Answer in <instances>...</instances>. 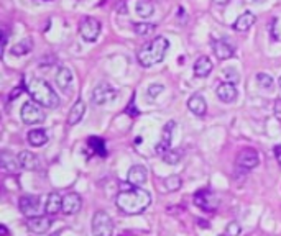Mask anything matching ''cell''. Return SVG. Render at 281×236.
<instances>
[{
	"label": "cell",
	"mask_w": 281,
	"mask_h": 236,
	"mask_svg": "<svg viewBox=\"0 0 281 236\" xmlns=\"http://www.w3.org/2000/svg\"><path fill=\"white\" fill-rule=\"evenodd\" d=\"M152 203V195L140 187H132L130 191H123L117 195L115 205L125 215H138L145 211Z\"/></svg>",
	"instance_id": "obj_1"
},
{
	"label": "cell",
	"mask_w": 281,
	"mask_h": 236,
	"mask_svg": "<svg viewBox=\"0 0 281 236\" xmlns=\"http://www.w3.org/2000/svg\"><path fill=\"white\" fill-rule=\"evenodd\" d=\"M25 89L30 93V97L33 99L38 105L48 107V108H56L59 105V97L58 93L51 89V85L43 81V79L30 77L25 82Z\"/></svg>",
	"instance_id": "obj_2"
},
{
	"label": "cell",
	"mask_w": 281,
	"mask_h": 236,
	"mask_svg": "<svg viewBox=\"0 0 281 236\" xmlns=\"http://www.w3.org/2000/svg\"><path fill=\"white\" fill-rule=\"evenodd\" d=\"M168 48H169L168 39L165 36H156L138 51V62L143 67H152L155 64H158V62L165 59Z\"/></svg>",
	"instance_id": "obj_3"
},
{
	"label": "cell",
	"mask_w": 281,
	"mask_h": 236,
	"mask_svg": "<svg viewBox=\"0 0 281 236\" xmlns=\"http://www.w3.org/2000/svg\"><path fill=\"white\" fill-rule=\"evenodd\" d=\"M91 230H92V236H112L114 222L111 215L104 210H97L92 217Z\"/></svg>",
	"instance_id": "obj_4"
},
{
	"label": "cell",
	"mask_w": 281,
	"mask_h": 236,
	"mask_svg": "<svg viewBox=\"0 0 281 236\" xmlns=\"http://www.w3.org/2000/svg\"><path fill=\"white\" fill-rule=\"evenodd\" d=\"M194 203H196V207H199L204 211H215L221 202H219V197L212 191H209V188H201V191L194 194Z\"/></svg>",
	"instance_id": "obj_5"
},
{
	"label": "cell",
	"mask_w": 281,
	"mask_h": 236,
	"mask_svg": "<svg viewBox=\"0 0 281 236\" xmlns=\"http://www.w3.org/2000/svg\"><path fill=\"white\" fill-rule=\"evenodd\" d=\"M117 90L112 87L109 82H100L99 85H96V89L92 90V96L91 100L94 102L96 105H105L109 102H112L117 99Z\"/></svg>",
	"instance_id": "obj_6"
},
{
	"label": "cell",
	"mask_w": 281,
	"mask_h": 236,
	"mask_svg": "<svg viewBox=\"0 0 281 236\" xmlns=\"http://www.w3.org/2000/svg\"><path fill=\"white\" fill-rule=\"evenodd\" d=\"M79 35L84 41L94 43L100 35V21L94 17H85L79 25Z\"/></svg>",
	"instance_id": "obj_7"
},
{
	"label": "cell",
	"mask_w": 281,
	"mask_h": 236,
	"mask_svg": "<svg viewBox=\"0 0 281 236\" xmlns=\"http://www.w3.org/2000/svg\"><path fill=\"white\" fill-rule=\"evenodd\" d=\"M20 115L23 123L27 125H36L45 120V112L36 104H33V102H27V104L21 107Z\"/></svg>",
	"instance_id": "obj_8"
},
{
	"label": "cell",
	"mask_w": 281,
	"mask_h": 236,
	"mask_svg": "<svg viewBox=\"0 0 281 236\" xmlns=\"http://www.w3.org/2000/svg\"><path fill=\"white\" fill-rule=\"evenodd\" d=\"M18 207L21 210V214L27 215L28 218L40 217L41 203H40V199L35 195H21L18 200Z\"/></svg>",
	"instance_id": "obj_9"
},
{
	"label": "cell",
	"mask_w": 281,
	"mask_h": 236,
	"mask_svg": "<svg viewBox=\"0 0 281 236\" xmlns=\"http://www.w3.org/2000/svg\"><path fill=\"white\" fill-rule=\"evenodd\" d=\"M258 162H260V156L253 148L242 149V151L239 153V156H237V166L242 168V169H245V171L256 168L258 166Z\"/></svg>",
	"instance_id": "obj_10"
},
{
	"label": "cell",
	"mask_w": 281,
	"mask_h": 236,
	"mask_svg": "<svg viewBox=\"0 0 281 236\" xmlns=\"http://www.w3.org/2000/svg\"><path fill=\"white\" fill-rule=\"evenodd\" d=\"M175 127L176 123L175 122H168L165 127H163V131H161V139L160 143L156 145L155 151L158 153L160 156H165L169 149H171V141H173V131H175Z\"/></svg>",
	"instance_id": "obj_11"
},
{
	"label": "cell",
	"mask_w": 281,
	"mask_h": 236,
	"mask_svg": "<svg viewBox=\"0 0 281 236\" xmlns=\"http://www.w3.org/2000/svg\"><path fill=\"white\" fill-rule=\"evenodd\" d=\"M210 48H212L215 58L221 61L230 59L235 54V48L229 41H225V39H212L210 41Z\"/></svg>",
	"instance_id": "obj_12"
},
{
	"label": "cell",
	"mask_w": 281,
	"mask_h": 236,
	"mask_svg": "<svg viewBox=\"0 0 281 236\" xmlns=\"http://www.w3.org/2000/svg\"><path fill=\"white\" fill-rule=\"evenodd\" d=\"M81 207H82V199L79 194L71 192L62 197V214L74 215L81 210Z\"/></svg>",
	"instance_id": "obj_13"
},
{
	"label": "cell",
	"mask_w": 281,
	"mask_h": 236,
	"mask_svg": "<svg viewBox=\"0 0 281 236\" xmlns=\"http://www.w3.org/2000/svg\"><path fill=\"white\" fill-rule=\"evenodd\" d=\"M27 226L30 231H33L36 234H43L51 228V218L46 215H40V217H33L27 220Z\"/></svg>",
	"instance_id": "obj_14"
},
{
	"label": "cell",
	"mask_w": 281,
	"mask_h": 236,
	"mask_svg": "<svg viewBox=\"0 0 281 236\" xmlns=\"http://www.w3.org/2000/svg\"><path fill=\"white\" fill-rule=\"evenodd\" d=\"M146 177H148V172L145 166H140V164H135L132 166L128 174H127V180L132 187H142L146 182Z\"/></svg>",
	"instance_id": "obj_15"
},
{
	"label": "cell",
	"mask_w": 281,
	"mask_h": 236,
	"mask_svg": "<svg viewBox=\"0 0 281 236\" xmlns=\"http://www.w3.org/2000/svg\"><path fill=\"white\" fill-rule=\"evenodd\" d=\"M217 97L221 102H224V104H232V102L237 100V87L233 85L232 82H222L221 85L217 87Z\"/></svg>",
	"instance_id": "obj_16"
},
{
	"label": "cell",
	"mask_w": 281,
	"mask_h": 236,
	"mask_svg": "<svg viewBox=\"0 0 281 236\" xmlns=\"http://www.w3.org/2000/svg\"><path fill=\"white\" fill-rule=\"evenodd\" d=\"M187 108H189V112L196 116H204L207 112L206 99L202 97L201 93H194V96H191L189 100H187Z\"/></svg>",
	"instance_id": "obj_17"
},
{
	"label": "cell",
	"mask_w": 281,
	"mask_h": 236,
	"mask_svg": "<svg viewBox=\"0 0 281 236\" xmlns=\"http://www.w3.org/2000/svg\"><path fill=\"white\" fill-rule=\"evenodd\" d=\"M18 162H20V168L27 169V171H35L40 168V159H38V156L31 151H27V149L20 151Z\"/></svg>",
	"instance_id": "obj_18"
},
{
	"label": "cell",
	"mask_w": 281,
	"mask_h": 236,
	"mask_svg": "<svg viewBox=\"0 0 281 236\" xmlns=\"http://www.w3.org/2000/svg\"><path fill=\"white\" fill-rule=\"evenodd\" d=\"M73 73H71V69L69 67H59L58 70V74H56V84H58V87L62 90V92H69L73 89Z\"/></svg>",
	"instance_id": "obj_19"
},
{
	"label": "cell",
	"mask_w": 281,
	"mask_h": 236,
	"mask_svg": "<svg viewBox=\"0 0 281 236\" xmlns=\"http://www.w3.org/2000/svg\"><path fill=\"white\" fill-rule=\"evenodd\" d=\"M212 61H210L207 56H201L196 62H194V76L196 77H201V79H204L207 77L210 73H212Z\"/></svg>",
	"instance_id": "obj_20"
},
{
	"label": "cell",
	"mask_w": 281,
	"mask_h": 236,
	"mask_svg": "<svg viewBox=\"0 0 281 236\" xmlns=\"http://www.w3.org/2000/svg\"><path fill=\"white\" fill-rule=\"evenodd\" d=\"M45 210L48 215H56L58 211H62V197L58 192H51L46 199Z\"/></svg>",
	"instance_id": "obj_21"
},
{
	"label": "cell",
	"mask_w": 281,
	"mask_h": 236,
	"mask_svg": "<svg viewBox=\"0 0 281 236\" xmlns=\"http://www.w3.org/2000/svg\"><path fill=\"white\" fill-rule=\"evenodd\" d=\"M255 21H256L255 13H252V12H244L235 20V23H233V30H235V31H248L250 28L255 25Z\"/></svg>",
	"instance_id": "obj_22"
},
{
	"label": "cell",
	"mask_w": 281,
	"mask_h": 236,
	"mask_svg": "<svg viewBox=\"0 0 281 236\" xmlns=\"http://www.w3.org/2000/svg\"><path fill=\"white\" fill-rule=\"evenodd\" d=\"M84 113H85V104L82 100H77L76 104L73 105L71 112H69V115H68V125L69 127H74V125L79 123L82 120Z\"/></svg>",
	"instance_id": "obj_23"
},
{
	"label": "cell",
	"mask_w": 281,
	"mask_h": 236,
	"mask_svg": "<svg viewBox=\"0 0 281 236\" xmlns=\"http://www.w3.org/2000/svg\"><path fill=\"white\" fill-rule=\"evenodd\" d=\"M0 166H2V171L5 172H17L20 168V162L10 153L2 151V154H0Z\"/></svg>",
	"instance_id": "obj_24"
},
{
	"label": "cell",
	"mask_w": 281,
	"mask_h": 236,
	"mask_svg": "<svg viewBox=\"0 0 281 236\" xmlns=\"http://www.w3.org/2000/svg\"><path fill=\"white\" fill-rule=\"evenodd\" d=\"M88 146L91 148L92 154H96L99 157H105L107 156V146H105V141L99 136H91L88 139Z\"/></svg>",
	"instance_id": "obj_25"
},
{
	"label": "cell",
	"mask_w": 281,
	"mask_h": 236,
	"mask_svg": "<svg viewBox=\"0 0 281 236\" xmlns=\"http://www.w3.org/2000/svg\"><path fill=\"white\" fill-rule=\"evenodd\" d=\"M28 143L35 148L45 146L46 143H48V135H46L45 130H31L28 133Z\"/></svg>",
	"instance_id": "obj_26"
},
{
	"label": "cell",
	"mask_w": 281,
	"mask_h": 236,
	"mask_svg": "<svg viewBox=\"0 0 281 236\" xmlns=\"http://www.w3.org/2000/svg\"><path fill=\"white\" fill-rule=\"evenodd\" d=\"M135 10L142 18H150L155 13V4L152 0H138Z\"/></svg>",
	"instance_id": "obj_27"
},
{
	"label": "cell",
	"mask_w": 281,
	"mask_h": 236,
	"mask_svg": "<svg viewBox=\"0 0 281 236\" xmlns=\"http://www.w3.org/2000/svg\"><path fill=\"white\" fill-rule=\"evenodd\" d=\"M31 50H33V41H31V38H25V39H21L18 44L13 46L12 53L15 56H23V54L31 53Z\"/></svg>",
	"instance_id": "obj_28"
},
{
	"label": "cell",
	"mask_w": 281,
	"mask_h": 236,
	"mask_svg": "<svg viewBox=\"0 0 281 236\" xmlns=\"http://www.w3.org/2000/svg\"><path fill=\"white\" fill-rule=\"evenodd\" d=\"M181 185H183V180H181V177L176 176V174L168 176L165 179V187H166V191H169V192L179 191V188H181Z\"/></svg>",
	"instance_id": "obj_29"
},
{
	"label": "cell",
	"mask_w": 281,
	"mask_h": 236,
	"mask_svg": "<svg viewBox=\"0 0 281 236\" xmlns=\"http://www.w3.org/2000/svg\"><path fill=\"white\" fill-rule=\"evenodd\" d=\"M134 30H135V33L140 35V36H148L156 30V27L153 25V23H135Z\"/></svg>",
	"instance_id": "obj_30"
},
{
	"label": "cell",
	"mask_w": 281,
	"mask_h": 236,
	"mask_svg": "<svg viewBox=\"0 0 281 236\" xmlns=\"http://www.w3.org/2000/svg\"><path fill=\"white\" fill-rule=\"evenodd\" d=\"M256 84L263 89H271L273 85H275V79L265 73H258L256 74Z\"/></svg>",
	"instance_id": "obj_31"
},
{
	"label": "cell",
	"mask_w": 281,
	"mask_h": 236,
	"mask_svg": "<svg viewBox=\"0 0 281 236\" xmlns=\"http://www.w3.org/2000/svg\"><path fill=\"white\" fill-rule=\"evenodd\" d=\"M163 161L166 164H171V166H175V164L181 161V151H179V149H169V151L163 156Z\"/></svg>",
	"instance_id": "obj_32"
},
{
	"label": "cell",
	"mask_w": 281,
	"mask_h": 236,
	"mask_svg": "<svg viewBox=\"0 0 281 236\" xmlns=\"http://www.w3.org/2000/svg\"><path fill=\"white\" fill-rule=\"evenodd\" d=\"M163 90H165V87H163L161 84H152L150 87H148V97L156 99Z\"/></svg>",
	"instance_id": "obj_33"
},
{
	"label": "cell",
	"mask_w": 281,
	"mask_h": 236,
	"mask_svg": "<svg viewBox=\"0 0 281 236\" xmlns=\"http://www.w3.org/2000/svg\"><path fill=\"white\" fill-rule=\"evenodd\" d=\"M240 233V225L237 223V222H232V223H229V226H227V231H225V234L227 236H237Z\"/></svg>",
	"instance_id": "obj_34"
},
{
	"label": "cell",
	"mask_w": 281,
	"mask_h": 236,
	"mask_svg": "<svg viewBox=\"0 0 281 236\" xmlns=\"http://www.w3.org/2000/svg\"><path fill=\"white\" fill-rule=\"evenodd\" d=\"M273 112H275V116L281 122V99L275 100V105H273Z\"/></svg>",
	"instance_id": "obj_35"
},
{
	"label": "cell",
	"mask_w": 281,
	"mask_h": 236,
	"mask_svg": "<svg viewBox=\"0 0 281 236\" xmlns=\"http://www.w3.org/2000/svg\"><path fill=\"white\" fill-rule=\"evenodd\" d=\"M7 41H9V33H7V28L2 30V48L5 50V46H7Z\"/></svg>",
	"instance_id": "obj_36"
},
{
	"label": "cell",
	"mask_w": 281,
	"mask_h": 236,
	"mask_svg": "<svg viewBox=\"0 0 281 236\" xmlns=\"http://www.w3.org/2000/svg\"><path fill=\"white\" fill-rule=\"evenodd\" d=\"M273 151H275V157H276V161L281 164V145L275 146V149H273Z\"/></svg>",
	"instance_id": "obj_37"
},
{
	"label": "cell",
	"mask_w": 281,
	"mask_h": 236,
	"mask_svg": "<svg viewBox=\"0 0 281 236\" xmlns=\"http://www.w3.org/2000/svg\"><path fill=\"white\" fill-rule=\"evenodd\" d=\"M20 90H21V89H15V90L12 92V96H10V99H17V97L20 96Z\"/></svg>",
	"instance_id": "obj_38"
},
{
	"label": "cell",
	"mask_w": 281,
	"mask_h": 236,
	"mask_svg": "<svg viewBox=\"0 0 281 236\" xmlns=\"http://www.w3.org/2000/svg\"><path fill=\"white\" fill-rule=\"evenodd\" d=\"M214 4H217V5H225V4H229L230 0H212Z\"/></svg>",
	"instance_id": "obj_39"
},
{
	"label": "cell",
	"mask_w": 281,
	"mask_h": 236,
	"mask_svg": "<svg viewBox=\"0 0 281 236\" xmlns=\"http://www.w3.org/2000/svg\"><path fill=\"white\" fill-rule=\"evenodd\" d=\"M0 231H2V236H9V231H7L5 225H2V226H0Z\"/></svg>",
	"instance_id": "obj_40"
},
{
	"label": "cell",
	"mask_w": 281,
	"mask_h": 236,
	"mask_svg": "<svg viewBox=\"0 0 281 236\" xmlns=\"http://www.w3.org/2000/svg\"><path fill=\"white\" fill-rule=\"evenodd\" d=\"M255 2H258V4H262V2H265V0H255Z\"/></svg>",
	"instance_id": "obj_41"
},
{
	"label": "cell",
	"mask_w": 281,
	"mask_h": 236,
	"mask_svg": "<svg viewBox=\"0 0 281 236\" xmlns=\"http://www.w3.org/2000/svg\"><path fill=\"white\" fill-rule=\"evenodd\" d=\"M278 82H279V87H281V77H279V81H278Z\"/></svg>",
	"instance_id": "obj_42"
},
{
	"label": "cell",
	"mask_w": 281,
	"mask_h": 236,
	"mask_svg": "<svg viewBox=\"0 0 281 236\" xmlns=\"http://www.w3.org/2000/svg\"><path fill=\"white\" fill-rule=\"evenodd\" d=\"M221 236H227V234H221Z\"/></svg>",
	"instance_id": "obj_43"
}]
</instances>
